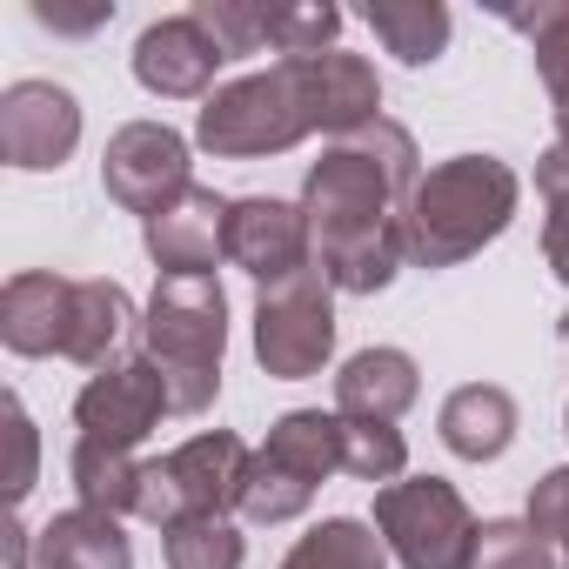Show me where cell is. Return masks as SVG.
I'll return each mask as SVG.
<instances>
[{
  "instance_id": "cell-1",
  "label": "cell",
  "mask_w": 569,
  "mask_h": 569,
  "mask_svg": "<svg viewBox=\"0 0 569 569\" xmlns=\"http://www.w3.org/2000/svg\"><path fill=\"white\" fill-rule=\"evenodd\" d=\"M422 181L416 134L402 121H369L349 141H329L322 161L302 181V214L316 234V268L329 274V289L342 296H376L396 281L409 261L402 208Z\"/></svg>"
},
{
  "instance_id": "cell-2",
  "label": "cell",
  "mask_w": 569,
  "mask_h": 569,
  "mask_svg": "<svg viewBox=\"0 0 569 569\" xmlns=\"http://www.w3.org/2000/svg\"><path fill=\"white\" fill-rule=\"evenodd\" d=\"M522 181L509 161L496 154H449L436 161L409 208H402V234H409V261L416 268H456L469 254H482L509 221H516Z\"/></svg>"
},
{
  "instance_id": "cell-3",
  "label": "cell",
  "mask_w": 569,
  "mask_h": 569,
  "mask_svg": "<svg viewBox=\"0 0 569 569\" xmlns=\"http://www.w3.org/2000/svg\"><path fill=\"white\" fill-rule=\"evenodd\" d=\"M141 356L168 382L174 416H208L221 396V356H228V296L214 274H161L148 316H141Z\"/></svg>"
},
{
  "instance_id": "cell-4",
  "label": "cell",
  "mask_w": 569,
  "mask_h": 569,
  "mask_svg": "<svg viewBox=\"0 0 569 569\" xmlns=\"http://www.w3.org/2000/svg\"><path fill=\"white\" fill-rule=\"evenodd\" d=\"M316 134L309 121V101H302V81L289 61H274L261 74H241L228 88H214L201 101V121H194V141L214 154V161H261V154H289Z\"/></svg>"
},
{
  "instance_id": "cell-5",
  "label": "cell",
  "mask_w": 569,
  "mask_h": 569,
  "mask_svg": "<svg viewBox=\"0 0 569 569\" xmlns=\"http://www.w3.org/2000/svg\"><path fill=\"white\" fill-rule=\"evenodd\" d=\"M336 469H342V416L289 409V416H274L268 442L248 456L234 509L248 522H296Z\"/></svg>"
},
{
  "instance_id": "cell-6",
  "label": "cell",
  "mask_w": 569,
  "mask_h": 569,
  "mask_svg": "<svg viewBox=\"0 0 569 569\" xmlns=\"http://www.w3.org/2000/svg\"><path fill=\"white\" fill-rule=\"evenodd\" d=\"M241 476H248V442L228 429H208L154 462H141V502L134 516L154 529L194 522V516H228L241 502Z\"/></svg>"
},
{
  "instance_id": "cell-7",
  "label": "cell",
  "mask_w": 569,
  "mask_h": 569,
  "mask_svg": "<svg viewBox=\"0 0 569 569\" xmlns=\"http://www.w3.org/2000/svg\"><path fill=\"white\" fill-rule=\"evenodd\" d=\"M376 529H382V542L402 569H469V549H476L482 522L469 516L456 482L409 476V482L376 489Z\"/></svg>"
},
{
  "instance_id": "cell-8",
  "label": "cell",
  "mask_w": 569,
  "mask_h": 569,
  "mask_svg": "<svg viewBox=\"0 0 569 569\" xmlns=\"http://www.w3.org/2000/svg\"><path fill=\"white\" fill-rule=\"evenodd\" d=\"M336 356V289L322 268H302L296 281H274L254 302V362L274 382H309Z\"/></svg>"
},
{
  "instance_id": "cell-9",
  "label": "cell",
  "mask_w": 569,
  "mask_h": 569,
  "mask_svg": "<svg viewBox=\"0 0 569 569\" xmlns=\"http://www.w3.org/2000/svg\"><path fill=\"white\" fill-rule=\"evenodd\" d=\"M161 416H174L161 369H154L148 356H121V362H108L101 376H88V389L74 396V429H81L74 442L134 456V449L161 429Z\"/></svg>"
},
{
  "instance_id": "cell-10",
  "label": "cell",
  "mask_w": 569,
  "mask_h": 569,
  "mask_svg": "<svg viewBox=\"0 0 569 569\" xmlns=\"http://www.w3.org/2000/svg\"><path fill=\"white\" fill-rule=\"evenodd\" d=\"M188 181H194L188 174V134H174L168 121H128L101 148V188H108V201L128 208V214H141V221L161 214Z\"/></svg>"
},
{
  "instance_id": "cell-11",
  "label": "cell",
  "mask_w": 569,
  "mask_h": 569,
  "mask_svg": "<svg viewBox=\"0 0 569 569\" xmlns=\"http://www.w3.org/2000/svg\"><path fill=\"white\" fill-rule=\"evenodd\" d=\"M81 148V101L61 81H14L0 94V161L48 174Z\"/></svg>"
},
{
  "instance_id": "cell-12",
  "label": "cell",
  "mask_w": 569,
  "mask_h": 569,
  "mask_svg": "<svg viewBox=\"0 0 569 569\" xmlns=\"http://www.w3.org/2000/svg\"><path fill=\"white\" fill-rule=\"evenodd\" d=\"M228 261L241 274H254L261 289L296 281L302 268H316V234L302 201H274V194H241L228 208Z\"/></svg>"
},
{
  "instance_id": "cell-13",
  "label": "cell",
  "mask_w": 569,
  "mask_h": 569,
  "mask_svg": "<svg viewBox=\"0 0 569 569\" xmlns=\"http://www.w3.org/2000/svg\"><path fill=\"white\" fill-rule=\"evenodd\" d=\"M228 194L188 181L161 214L141 221V241L154 254L161 274H214V261H228Z\"/></svg>"
},
{
  "instance_id": "cell-14",
  "label": "cell",
  "mask_w": 569,
  "mask_h": 569,
  "mask_svg": "<svg viewBox=\"0 0 569 569\" xmlns=\"http://www.w3.org/2000/svg\"><path fill=\"white\" fill-rule=\"evenodd\" d=\"M221 68H228V54L214 48V34H208L194 14L154 21V28H141V41H134V81H141L148 94H161V101H208Z\"/></svg>"
},
{
  "instance_id": "cell-15",
  "label": "cell",
  "mask_w": 569,
  "mask_h": 569,
  "mask_svg": "<svg viewBox=\"0 0 569 569\" xmlns=\"http://www.w3.org/2000/svg\"><path fill=\"white\" fill-rule=\"evenodd\" d=\"M289 68L302 81V101H309L316 134L349 141L369 121H382V74H376V61L329 48V54H309V61H289Z\"/></svg>"
},
{
  "instance_id": "cell-16",
  "label": "cell",
  "mask_w": 569,
  "mask_h": 569,
  "mask_svg": "<svg viewBox=\"0 0 569 569\" xmlns=\"http://www.w3.org/2000/svg\"><path fill=\"white\" fill-rule=\"evenodd\" d=\"M68 316H74V281L54 268H21L0 289V342L28 362L68 349Z\"/></svg>"
},
{
  "instance_id": "cell-17",
  "label": "cell",
  "mask_w": 569,
  "mask_h": 569,
  "mask_svg": "<svg viewBox=\"0 0 569 569\" xmlns=\"http://www.w3.org/2000/svg\"><path fill=\"white\" fill-rule=\"evenodd\" d=\"M422 396V369L409 349H362L336 369V416L356 422H402Z\"/></svg>"
},
{
  "instance_id": "cell-18",
  "label": "cell",
  "mask_w": 569,
  "mask_h": 569,
  "mask_svg": "<svg viewBox=\"0 0 569 569\" xmlns=\"http://www.w3.org/2000/svg\"><path fill=\"white\" fill-rule=\"evenodd\" d=\"M516 396L509 389H496V382H462V389H449L442 396V416H436V429H442V449L449 456H462V462H496L509 442H516Z\"/></svg>"
},
{
  "instance_id": "cell-19",
  "label": "cell",
  "mask_w": 569,
  "mask_h": 569,
  "mask_svg": "<svg viewBox=\"0 0 569 569\" xmlns=\"http://www.w3.org/2000/svg\"><path fill=\"white\" fill-rule=\"evenodd\" d=\"M34 569H134V542L121 536V516L61 509L34 529Z\"/></svg>"
},
{
  "instance_id": "cell-20",
  "label": "cell",
  "mask_w": 569,
  "mask_h": 569,
  "mask_svg": "<svg viewBox=\"0 0 569 569\" xmlns=\"http://www.w3.org/2000/svg\"><path fill=\"white\" fill-rule=\"evenodd\" d=\"M128 329H134V302H128L121 281H74V316H68V349L61 356L101 376L114 362V349L128 342Z\"/></svg>"
},
{
  "instance_id": "cell-21",
  "label": "cell",
  "mask_w": 569,
  "mask_h": 569,
  "mask_svg": "<svg viewBox=\"0 0 569 569\" xmlns=\"http://www.w3.org/2000/svg\"><path fill=\"white\" fill-rule=\"evenodd\" d=\"M502 21L516 34H529L549 114H556V141L569 148V0H536V8H502Z\"/></svg>"
},
{
  "instance_id": "cell-22",
  "label": "cell",
  "mask_w": 569,
  "mask_h": 569,
  "mask_svg": "<svg viewBox=\"0 0 569 569\" xmlns=\"http://www.w3.org/2000/svg\"><path fill=\"white\" fill-rule=\"evenodd\" d=\"M362 21L376 28V41L402 68H429L449 48V8H442V0H369Z\"/></svg>"
},
{
  "instance_id": "cell-23",
  "label": "cell",
  "mask_w": 569,
  "mask_h": 569,
  "mask_svg": "<svg viewBox=\"0 0 569 569\" xmlns=\"http://www.w3.org/2000/svg\"><path fill=\"white\" fill-rule=\"evenodd\" d=\"M281 569H389V542L362 516H329L309 536H296V549L281 556Z\"/></svg>"
},
{
  "instance_id": "cell-24",
  "label": "cell",
  "mask_w": 569,
  "mask_h": 569,
  "mask_svg": "<svg viewBox=\"0 0 569 569\" xmlns=\"http://www.w3.org/2000/svg\"><path fill=\"white\" fill-rule=\"evenodd\" d=\"M68 476H74L81 509H101V516H134V502H141V462H134V456H121V449L74 442Z\"/></svg>"
},
{
  "instance_id": "cell-25",
  "label": "cell",
  "mask_w": 569,
  "mask_h": 569,
  "mask_svg": "<svg viewBox=\"0 0 569 569\" xmlns=\"http://www.w3.org/2000/svg\"><path fill=\"white\" fill-rule=\"evenodd\" d=\"M336 34H342V8H329V0H274V8H261V41L281 61L329 54Z\"/></svg>"
},
{
  "instance_id": "cell-26",
  "label": "cell",
  "mask_w": 569,
  "mask_h": 569,
  "mask_svg": "<svg viewBox=\"0 0 569 569\" xmlns=\"http://www.w3.org/2000/svg\"><path fill=\"white\" fill-rule=\"evenodd\" d=\"M469 569H562V562H556V542L529 529V516H496L476 529Z\"/></svg>"
},
{
  "instance_id": "cell-27",
  "label": "cell",
  "mask_w": 569,
  "mask_h": 569,
  "mask_svg": "<svg viewBox=\"0 0 569 569\" xmlns=\"http://www.w3.org/2000/svg\"><path fill=\"white\" fill-rule=\"evenodd\" d=\"M342 469L356 476V482H396L402 469H409V442H402V429L396 422H356V416H342Z\"/></svg>"
},
{
  "instance_id": "cell-28",
  "label": "cell",
  "mask_w": 569,
  "mask_h": 569,
  "mask_svg": "<svg viewBox=\"0 0 569 569\" xmlns=\"http://www.w3.org/2000/svg\"><path fill=\"white\" fill-rule=\"evenodd\" d=\"M161 536H168V569H241V556H248V542L228 516H194Z\"/></svg>"
},
{
  "instance_id": "cell-29",
  "label": "cell",
  "mask_w": 569,
  "mask_h": 569,
  "mask_svg": "<svg viewBox=\"0 0 569 569\" xmlns=\"http://www.w3.org/2000/svg\"><path fill=\"white\" fill-rule=\"evenodd\" d=\"M194 21L214 34V48H221L228 61H248V54L268 48V41H261V8H254V0H201Z\"/></svg>"
},
{
  "instance_id": "cell-30",
  "label": "cell",
  "mask_w": 569,
  "mask_h": 569,
  "mask_svg": "<svg viewBox=\"0 0 569 569\" xmlns=\"http://www.w3.org/2000/svg\"><path fill=\"white\" fill-rule=\"evenodd\" d=\"M529 529L549 536V542L569 556V469H549V476L529 489Z\"/></svg>"
},
{
  "instance_id": "cell-31",
  "label": "cell",
  "mask_w": 569,
  "mask_h": 569,
  "mask_svg": "<svg viewBox=\"0 0 569 569\" xmlns=\"http://www.w3.org/2000/svg\"><path fill=\"white\" fill-rule=\"evenodd\" d=\"M8 442H14V469H8V496L28 502L34 496V476H41V436L21 409V396H8Z\"/></svg>"
},
{
  "instance_id": "cell-32",
  "label": "cell",
  "mask_w": 569,
  "mask_h": 569,
  "mask_svg": "<svg viewBox=\"0 0 569 569\" xmlns=\"http://www.w3.org/2000/svg\"><path fill=\"white\" fill-rule=\"evenodd\" d=\"M34 21L54 34H94L101 21H114V0H94V8H54V0H34Z\"/></svg>"
},
{
  "instance_id": "cell-33",
  "label": "cell",
  "mask_w": 569,
  "mask_h": 569,
  "mask_svg": "<svg viewBox=\"0 0 569 569\" xmlns=\"http://www.w3.org/2000/svg\"><path fill=\"white\" fill-rule=\"evenodd\" d=\"M549 214H542V261L556 268V281L569 289V194H556V201H542Z\"/></svg>"
},
{
  "instance_id": "cell-34",
  "label": "cell",
  "mask_w": 569,
  "mask_h": 569,
  "mask_svg": "<svg viewBox=\"0 0 569 569\" xmlns=\"http://www.w3.org/2000/svg\"><path fill=\"white\" fill-rule=\"evenodd\" d=\"M28 556H34V536H28L21 522H8V569H21Z\"/></svg>"
},
{
  "instance_id": "cell-35",
  "label": "cell",
  "mask_w": 569,
  "mask_h": 569,
  "mask_svg": "<svg viewBox=\"0 0 569 569\" xmlns=\"http://www.w3.org/2000/svg\"><path fill=\"white\" fill-rule=\"evenodd\" d=\"M562 569H569V556H562Z\"/></svg>"
},
{
  "instance_id": "cell-36",
  "label": "cell",
  "mask_w": 569,
  "mask_h": 569,
  "mask_svg": "<svg viewBox=\"0 0 569 569\" xmlns=\"http://www.w3.org/2000/svg\"><path fill=\"white\" fill-rule=\"evenodd\" d=\"M562 422H569V416H562Z\"/></svg>"
}]
</instances>
